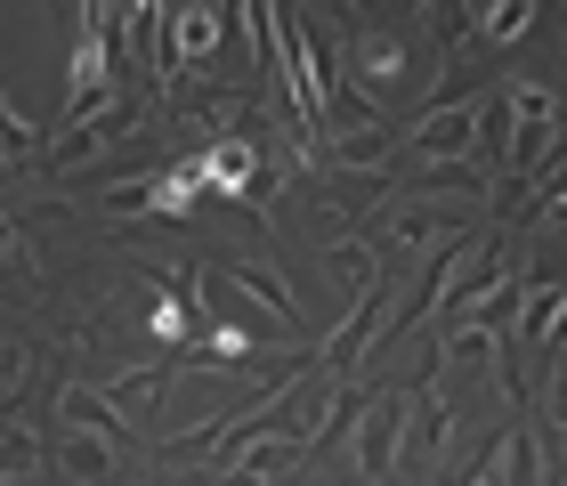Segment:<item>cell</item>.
<instances>
[{
    "label": "cell",
    "mask_w": 567,
    "mask_h": 486,
    "mask_svg": "<svg viewBox=\"0 0 567 486\" xmlns=\"http://www.w3.org/2000/svg\"><path fill=\"white\" fill-rule=\"evenodd\" d=\"M163 381H171V365H146V373H122V381H106V397H122L131 414H146V397H163Z\"/></svg>",
    "instance_id": "cell-19"
},
{
    "label": "cell",
    "mask_w": 567,
    "mask_h": 486,
    "mask_svg": "<svg viewBox=\"0 0 567 486\" xmlns=\"http://www.w3.org/2000/svg\"><path fill=\"white\" fill-rule=\"evenodd\" d=\"M227 285H236L244 300H260V309H268L284 332H300V300H292V285H284L268 260H227Z\"/></svg>",
    "instance_id": "cell-7"
},
{
    "label": "cell",
    "mask_w": 567,
    "mask_h": 486,
    "mask_svg": "<svg viewBox=\"0 0 567 486\" xmlns=\"http://www.w3.org/2000/svg\"><path fill=\"white\" fill-rule=\"evenodd\" d=\"M195 486H236V471H203Z\"/></svg>",
    "instance_id": "cell-23"
},
{
    "label": "cell",
    "mask_w": 567,
    "mask_h": 486,
    "mask_svg": "<svg viewBox=\"0 0 567 486\" xmlns=\"http://www.w3.org/2000/svg\"><path fill=\"white\" fill-rule=\"evenodd\" d=\"M478 17V41H519V33H535V0H495V9H471Z\"/></svg>",
    "instance_id": "cell-15"
},
{
    "label": "cell",
    "mask_w": 567,
    "mask_h": 486,
    "mask_svg": "<svg viewBox=\"0 0 567 486\" xmlns=\"http://www.w3.org/2000/svg\"><path fill=\"white\" fill-rule=\"evenodd\" d=\"M332 155H341L349 170H381V155H390V138H381V122H365V131H341V138H332Z\"/></svg>",
    "instance_id": "cell-17"
},
{
    "label": "cell",
    "mask_w": 567,
    "mask_h": 486,
    "mask_svg": "<svg viewBox=\"0 0 567 486\" xmlns=\"http://www.w3.org/2000/svg\"><path fill=\"white\" fill-rule=\"evenodd\" d=\"M114 454L122 446H106V438H90V430H65V446H58V463L82 478V486H106L114 478Z\"/></svg>",
    "instance_id": "cell-11"
},
{
    "label": "cell",
    "mask_w": 567,
    "mask_h": 486,
    "mask_svg": "<svg viewBox=\"0 0 567 486\" xmlns=\"http://www.w3.org/2000/svg\"><path fill=\"white\" fill-rule=\"evenodd\" d=\"M332 276L349 285V300H365L373 285H390V268H381L373 244H332Z\"/></svg>",
    "instance_id": "cell-14"
},
{
    "label": "cell",
    "mask_w": 567,
    "mask_h": 486,
    "mask_svg": "<svg viewBox=\"0 0 567 486\" xmlns=\"http://www.w3.org/2000/svg\"><path fill=\"white\" fill-rule=\"evenodd\" d=\"M33 146H41V131H33V122H24V114L9 106V97H0V163H24Z\"/></svg>",
    "instance_id": "cell-20"
},
{
    "label": "cell",
    "mask_w": 567,
    "mask_h": 486,
    "mask_svg": "<svg viewBox=\"0 0 567 486\" xmlns=\"http://www.w3.org/2000/svg\"><path fill=\"white\" fill-rule=\"evenodd\" d=\"M203 195H212V187H203V163L187 155V163H163V178H154V203H146V211H154V219H187Z\"/></svg>",
    "instance_id": "cell-10"
},
{
    "label": "cell",
    "mask_w": 567,
    "mask_h": 486,
    "mask_svg": "<svg viewBox=\"0 0 567 486\" xmlns=\"http://www.w3.org/2000/svg\"><path fill=\"white\" fill-rule=\"evenodd\" d=\"M300 454H308L300 430H251V438L236 446V471H244V478H260V486H276L284 471L300 463Z\"/></svg>",
    "instance_id": "cell-8"
},
{
    "label": "cell",
    "mask_w": 567,
    "mask_h": 486,
    "mask_svg": "<svg viewBox=\"0 0 567 486\" xmlns=\"http://www.w3.org/2000/svg\"><path fill=\"white\" fill-rule=\"evenodd\" d=\"M503 486H535V430H511V438H503Z\"/></svg>",
    "instance_id": "cell-21"
},
{
    "label": "cell",
    "mask_w": 567,
    "mask_h": 486,
    "mask_svg": "<svg viewBox=\"0 0 567 486\" xmlns=\"http://www.w3.org/2000/svg\"><path fill=\"white\" fill-rule=\"evenodd\" d=\"M357 405H373V397H357V390H332V405H324V422H317V430H308V454H317V446H332V438H341V430L357 422Z\"/></svg>",
    "instance_id": "cell-18"
},
{
    "label": "cell",
    "mask_w": 567,
    "mask_h": 486,
    "mask_svg": "<svg viewBox=\"0 0 567 486\" xmlns=\"http://www.w3.org/2000/svg\"><path fill=\"white\" fill-rule=\"evenodd\" d=\"M138 131V106H131V97H114V106H97L90 122H73V131H58V146H49V170H73V163H90V155H106V146L114 138H131Z\"/></svg>",
    "instance_id": "cell-5"
},
{
    "label": "cell",
    "mask_w": 567,
    "mask_h": 486,
    "mask_svg": "<svg viewBox=\"0 0 567 486\" xmlns=\"http://www.w3.org/2000/svg\"><path fill=\"white\" fill-rule=\"evenodd\" d=\"M398 454H405V397H398V390H381V397H373V414L357 422V471H365V478H390V471H398Z\"/></svg>",
    "instance_id": "cell-6"
},
{
    "label": "cell",
    "mask_w": 567,
    "mask_h": 486,
    "mask_svg": "<svg viewBox=\"0 0 567 486\" xmlns=\"http://www.w3.org/2000/svg\"><path fill=\"white\" fill-rule=\"evenodd\" d=\"M454 486H486V471H462V478H454Z\"/></svg>",
    "instance_id": "cell-24"
},
{
    "label": "cell",
    "mask_w": 567,
    "mask_h": 486,
    "mask_svg": "<svg viewBox=\"0 0 567 486\" xmlns=\"http://www.w3.org/2000/svg\"><path fill=\"white\" fill-rule=\"evenodd\" d=\"M349 65H357V97H381V90H398L405 49L390 33H349Z\"/></svg>",
    "instance_id": "cell-9"
},
{
    "label": "cell",
    "mask_w": 567,
    "mask_h": 486,
    "mask_svg": "<svg viewBox=\"0 0 567 486\" xmlns=\"http://www.w3.org/2000/svg\"><path fill=\"white\" fill-rule=\"evenodd\" d=\"M511 146H503V195L535 187V170H551L559 155V97L544 82H511Z\"/></svg>",
    "instance_id": "cell-2"
},
{
    "label": "cell",
    "mask_w": 567,
    "mask_h": 486,
    "mask_svg": "<svg viewBox=\"0 0 567 486\" xmlns=\"http://www.w3.org/2000/svg\"><path fill=\"white\" fill-rule=\"evenodd\" d=\"M97 106H114V9H73V65H65V114L58 131L90 122Z\"/></svg>",
    "instance_id": "cell-1"
},
{
    "label": "cell",
    "mask_w": 567,
    "mask_h": 486,
    "mask_svg": "<svg viewBox=\"0 0 567 486\" xmlns=\"http://www.w3.org/2000/svg\"><path fill=\"white\" fill-rule=\"evenodd\" d=\"M146 332H154V341H171V349H187V332H195V300L163 292V300L146 309Z\"/></svg>",
    "instance_id": "cell-16"
},
{
    "label": "cell",
    "mask_w": 567,
    "mask_h": 486,
    "mask_svg": "<svg viewBox=\"0 0 567 486\" xmlns=\"http://www.w3.org/2000/svg\"><path fill=\"white\" fill-rule=\"evenodd\" d=\"M195 356H203V365H260V332H251V324H212L195 341Z\"/></svg>",
    "instance_id": "cell-13"
},
{
    "label": "cell",
    "mask_w": 567,
    "mask_h": 486,
    "mask_svg": "<svg viewBox=\"0 0 567 486\" xmlns=\"http://www.w3.org/2000/svg\"><path fill=\"white\" fill-rule=\"evenodd\" d=\"M478 131H486V97H454V106H430L414 122V146H422L430 170H446V163H462L478 146Z\"/></svg>",
    "instance_id": "cell-3"
},
{
    "label": "cell",
    "mask_w": 567,
    "mask_h": 486,
    "mask_svg": "<svg viewBox=\"0 0 567 486\" xmlns=\"http://www.w3.org/2000/svg\"><path fill=\"white\" fill-rule=\"evenodd\" d=\"M65 430H90V438L122 446V414H106V397L82 390V381H65Z\"/></svg>",
    "instance_id": "cell-12"
},
{
    "label": "cell",
    "mask_w": 567,
    "mask_h": 486,
    "mask_svg": "<svg viewBox=\"0 0 567 486\" xmlns=\"http://www.w3.org/2000/svg\"><path fill=\"white\" fill-rule=\"evenodd\" d=\"M9 251H17V219L0 211V260H9Z\"/></svg>",
    "instance_id": "cell-22"
},
{
    "label": "cell",
    "mask_w": 567,
    "mask_h": 486,
    "mask_svg": "<svg viewBox=\"0 0 567 486\" xmlns=\"http://www.w3.org/2000/svg\"><path fill=\"white\" fill-rule=\"evenodd\" d=\"M195 163H203V187L227 195V203H251V195H260V146L236 138V131L203 138V146H195Z\"/></svg>",
    "instance_id": "cell-4"
}]
</instances>
